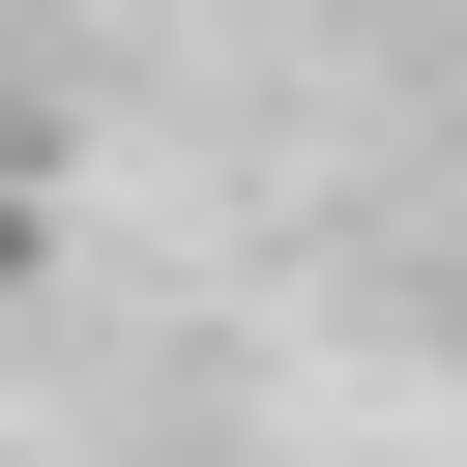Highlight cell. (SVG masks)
Instances as JSON below:
<instances>
[{
	"mask_svg": "<svg viewBox=\"0 0 467 467\" xmlns=\"http://www.w3.org/2000/svg\"><path fill=\"white\" fill-rule=\"evenodd\" d=\"M29 263H58V175H29V117H0V292H29Z\"/></svg>",
	"mask_w": 467,
	"mask_h": 467,
	"instance_id": "cell-1",
	"label": "cell"
}]
</instances>
